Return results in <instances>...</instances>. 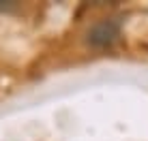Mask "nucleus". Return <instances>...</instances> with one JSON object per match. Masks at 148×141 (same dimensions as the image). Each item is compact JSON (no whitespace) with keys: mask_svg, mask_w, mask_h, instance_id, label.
I'll use <instances>...</instances> for the list:
<instances>
[{"mask_svg":"<svg viewBox=\"0 0 148 141\" xmlns=\"http://www.w3.org/2000/svg\"><path fill=\"white\" fill-rule=\"evenodd\" d=\"M120 39V22L116 17H108L97 22L92 28L86 32V43L95 49H105L112 47Z\"/></svg>","mask_w":148,"mask_h":141,"instance_id":"nucleus-1","label":"nucleus"},{"mask_svg":"<svg viewBox=\"0 0 148 141\" xmlns=\"http://www.w3.org/2000/svg\"><path fill=\"white\" fill-rule=\"evenodd\" d=\"M15 9V2H9V0H0V11H11Z\"/></svg>","mask_w":148,"mask_h":141,"instance_id":"nucleus-2","label":"nucleus"}]
</instances>
